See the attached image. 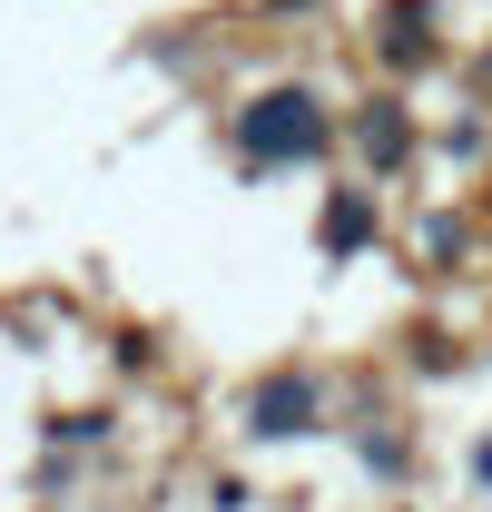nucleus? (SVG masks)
Wrapping results in <instances>:
<instances>
[{
    "label": "nucleus",
    "instance_id": "2",
    "mask_svg": "<svg viewBox=\"0 0 492 512\" xmlns=\"http://www.w3.org/2000/svg\"><path fill=\"white\" fill-rule=\"evenodd\" d=\"M246 434L256 444H296V434H325V384L296 375V365H276V375L246 394Z\"/></svg>",
    "mask_w": 492,
    "mask_h": 512
},
{
    "label": "nucleus",
    "instance_id": "3",
    "mask_svg": "<svg viewBox=\"0 0 492 512\" xmlns=\"http://www.w3.org/2000/svg\"><path fill=\"white\" fill-rule=\"evenodd\" d=\"M345 138L365 148V168H374V178H404V168H414V119H404V99H365Z\"/></svg>",
    "mask_w": 492,
    "mask_h": 512
},
{
    "label": "nucleus",
    "instance_id": "1",
    "mask_svg": "<svg viewBox=\"0 0 492 512\" xmlns=\"http://www.w3.org/2000/svg\"><path fill=\"white\" fill-rule=\"evenodd\" d=\"M246 168H315L325 148H335V109L315 99L306 79H276V89H256L237 119H227Z\"/></svg>",
    "mask_w": 492,
    "mask_h": 512
},
{
    "label": "nucleus",
    "instance_id": "8",
    "mask_svg": "<svg viewBox=\"0 0 492 512\" xmlns=\"http://www.w3.org/2000/svg\"><path fill=\"white\" fill-rule=\"evenodd\" d=\"M266 10H315V0H266Z\"/></svg>",
    "mask_w": 492,
    "mask_h": 512
},
{
    "label": "nucleus",
    "instance_id": "7",
    "mask_svg": "<svg viewBox=\"0 0 492 512\" xmlns=\"http://www.w3.org/2000/svg\"><path fill=\"white\" fill-rule=\"evenodd\" d=\"M473 493H492V434L473 444Z\"/></svg>",
    "mask_w": 492,
    "mask_h": 512
},
{
    "label": "nucleus",
    "instance_id": "6",
    "mask_svg": "<svg viewBox=\"0 0 492 512\" xmlns=\"http://www.w3.org/2000/svg\"><path fill=\"white\" fill-rule=\"evenodd\" d=\"M355 453H365V463H374V473H384V483H404V463H414L394 424H365V434H355Z\"/></svg>",
    "mask_w": 492,
    "mask_h": 512
},
{
    "label": "nucleus",
    "instance_id": "4",
    "mask_svg": "<svg viewBox=\"0 0 492 512\" xmlns=\"http://www.w3.org/2000/svg\"><path fill=\"white\" fill-rule=\"evenodd\" d=\"M374 60H384V69H424L433 60V0H394V10H384Z\"/></svg>",
    "mask_w": 492,
    "mask_h": 512
},
{
    "label": "nucleus",
    "instance_id": "5",
    "mask_svg": "<svg viewBox=\"0 0 492 512\" xmlns=\"http://www.w3.org/2000/svg\"><path fill=\"white\" fill-rule=\"evenodd\" d=\"M374 237V197L365 188H335V207H325V256H355Z\"/></svg>",
    "mask_w": 492,
    "mask_h": 512
}]
</instances>
